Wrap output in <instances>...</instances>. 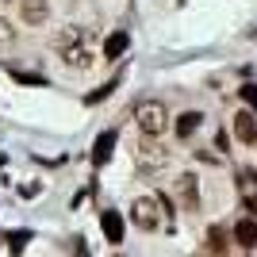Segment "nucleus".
<instances>
[{
	"mask_svg": "<svg viewBox=\"0 0 257 257\" xmlns=\"http://www.w3.org/2000/svg\"><path fill=\"white\" fill-rule=\"evenodd\" d=\"M165 200L161 196H139L135 200V207H131V219L142 226V230H158L161 223H165Z\"/></svg>",
	"mask_w": 257,
	"mask_h": 257,
	"instance_id": "1",
	"label": "nucleus"
},
{
	"mask_svg": "<svg viewBox=\"0 0 257 257\" xmlns=\"http://www.w3.org/2000/svg\"><path fill=\"white\" fill-rule=\"evenodd\" d=\"M165 127H169V107L161 104V100H146V104H139V131H142V135L158 139Z\"/></svg>",
	"mask_w": 257,
	"mask_h": 257,
	"instance_id": "2",
	"label": "nucleus"
},
{
	"mask_svg": "<svg viewBox=\"0 0 257 257\" xmlns=\"http://www.w3.org/2000/svg\"><path fill=\"white\" fill-rule=\"evenodd\" d=\"M20 20L27 23V27H43V23L50 20V0H23Z\"/></svg>",
	"mask_w": 257,
	"mask_h": 257,
	"instance_id": "3",
	"label": "nucleus"
},
{
	"mask_svg": "<svg viewBox=\"0 0 257 257\" xmlns=\"http://www.w3.org/2000/svg\"><path fill=\"white\" fill-rule=\"evenodd\" d=\"M62 62L69 65V69H81L85 73L88 65H92V50H88L85 43H73V46H62Z\"/></svg>",
	"mask_w": 257,
	"mask_h": 257,
	"instance_id": "4",
	"label": "nucleus"
},
{
	"mask_svg": "<svg viewBox=\"0 0 257 257\" xmlns=\"http://www.w3.org/2000/svg\"><path fill=\"white\" fill-rule=\"evenodd\" d=\"M234 139L238 142H257V115L253 111H234Z\"/></svg>",
	"mask_w": 257,
	"mask_h": 257,
	"instance_id": "5",
	"label": "nucleus"
},
{
	"mask_svg": "<svg viewBox=\"0 0 257 257\" xmlns=\"http://www.w3.org/2000/svg\"><path fill=\"white\" fill-rule=\"evenodd\" d=\"M111 150H115V131H104V135L96 139V146H92V165L104 169L107 161H111Z\"/></svg>",
	"mask_w": 257,
	"mask_h": 257,
	"instance_id": "6",
	"label": "nucleus"
},
{
	"mask_svg": "<svg viewBox=\"0 0 257 257\" xmlns=\"http://www.w3.org/2000/svg\"><path fill=\"white\" fill-rule=\"evenodd\" d=\"M139 161H146V165H165L169 154H165V146H158V142L146 135V142H139Z\"/></svg>",
	"mask_w": 257,
	"mask_h": 257,
	"instance_id": "7",
	"label": "nucleus"
},
{
	"mask_svg": "<svg viewBox=\"0 0 257 257\" xmlns=\"http://www.w3.org/2000/svg\"><path fill=\"white\" fill-rule=\"evenodd\" d=\"M177 192H181V200H184V207H188V211H196V207H200V196H196V177H192V173H184L181 181H177Z\"/></svg>",
	"mask_w": 257,
	"mask_h": 257,
	"instance_id": "8",
	"label": "nucleus"
},
{
	"mask_svg": "<svg viewBox=\"0 0 257 257\" xmlns=\"http://www.w3.org/2000/svg\"><path fill=\"white\" fill-rule=\"evenodd\" d=\"M100 226H104L107 242H123V215L119 211H104L100 215Z\"/></svg>",
	"mask_w": 257,
	"mask_h": 257,
	"instance_id": "9",
	"label": "nucleus"
},
{
	"mask_svg": "<svg viewBox=\"0 0 257 257\" xmlns=\"http://www.w3.org/2000/svg\"><path fill=\"white\" fill-rule=\"evenodd\" d=\"M234 242H238V246H246V249L257 246V223H253V219H242V223L234 226Z\"/></svg>",
	"mask_w": 257,
	"mask_h": 257,
	"instance_id": "10",
	"label": "nucleus"
},
{
	"mask_svg": "<svg viewBox=\"0 0 257 257\" xmlns=\"http://www.w3.org/2000/svg\"><path fill=\"white\" fill-rule=\"evenodd\" d=\"M204 123V115L200 111H184L181 119H177V139H188V135H196V127Z\"/></svg>",
	"mask_w": 257,
	"mask_h": 257,
	"instance_id": "11",
	"label": "nucleus"
},
{
	"mask_svg": "<svg viewBox=\"0 0 257 257\" xmlns=\"http://www.w3.org/2000/svg\"><path fill=\"white\" fill-rule=\"evenodd\" d=\"M123 50H127V31H115V35H107V43H104V54H107V62H115V58H123Z\"/></svg>",
	"mask_w": 257,
	"mask_h": 257,
	"instance_id": "12",
	"label": "nucleus"
},
{
	"mask_svg": "<svg viewBox=\"0 0 257 257\" xmlns=\"http://www.w3.org/2000/svg\"><path fill=\"white\" fill-rule=\"evenodd\" d=\"M238 92H242V100L249 104V111H257V85H242Z\"/></svg>",
	"mask_w": 257,
	"mask_h": 257,
	"instance_id": "13",
	"label": "nucleus"
},
{
	"mask_svg": "<svg viewBox=\"0 0 257 257\" xmlns=\"http://www.w3.org/2000/svg\"><path fill=\"white\" fill-rule=\"evenodd\" d=\"M12 39H16V31L8 27V20H0V46H8Z\"/></svg>",
	"mask_w": 257,
	"mask_h": 257,
	"instance_id": "14",
	"label": "nucleus"
},
{
	"mask_svg": "<svg viewBox=\"0 0 257 257\" xmlns=\"http://www.w3.org/2000/svg\"><path fill=\"white\" fill-rule=\"evenodd\" d=\"M111 88H115V85H100L96 92H88V104H100V100H104L107 92H111Z\"/></svg>",
	"mask_w": 257,
	"mask_h": 257,
	"instance_id": "15",
	"label": "nucleus"
},
{
	"mask_svg": "<svg viewBox=\"0 0 257 257\" xmlns=\"http://www.w3.org/2000/svg\"><path fill=\"white\" fill-rule=\"evenodd\" d=\"M27 238H31V234H8V242H12V249L20 253V249H23V242H27Z\"/></svg>",
	"mask_w": 257,
	"mask_h": 257,
	"instance_id": "16",
	"label": "nucleus"
}]
</instances>
